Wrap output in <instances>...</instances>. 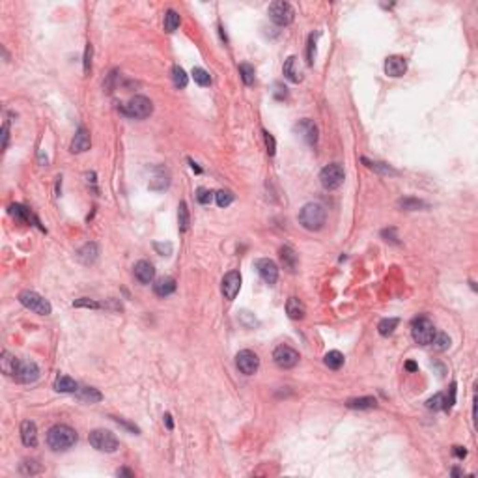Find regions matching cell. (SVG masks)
<instances>
[{
  "mask_svg": "<svg viewBox=\"0 0 478 478\" xmlns=\"http://www.w3.org/2000/svg\"><path fill=\"white\" fill-rule=\"evenodd\" d=\"M77 439H79L77 432L67 424H55L47 432V445H49L51 450L55 452L69 450L71 446H75Z\"/></svg>",
  "mask_w": 478,
  "mask_h": 478,
  "instance_id": "1",
  "label": "cell"
},
{
  "mask_svg": "<svg viewBox=\"0 0 478 478\" xmlns=\"http://www.w3.org/2000/svg\"><path fill=\"white\" fill-rule=\"evenodd\" d=\"M327 219L325 207L318 204V202H310V204H304L299 211V224L303 226L304 230L308 232H318V230L323 228Z\"/></svg>",
  "mask_w": 478,
  "mask_h": 478,
  "instance_id": "2",
  "label": "cell"
},
{
  "mask_svg": "<svg viewBox=\"0 0 478 478\" xmlns=\"http://www.w3.org/2000/svg\"><path fill=\"white\" fill-rule=\"evenodd\" d=\"M88 441L90 445L99 452H107V454H112L119 448V441L116 439V435L109 429H93L88 435Z\"/></svg>",
  "mask_w": 478,
  "mask_h": 478,
  "instance_id": "3",
  "label": "cell"
},
{
  "mask_svg": "<svg viewBox=\"0 0 478 478\" xmlns=\"http://www.w3.org/2000/svg\"><path fill=\"white\" fill-rule=\"evenodd\" d=\"M153 112V103L144 95H135L122 107V114L135 119H144Z\"/></svg>",
  "mask_w": 478,
  "mask_h": 478,
  "instance_id": "4",
  "label": "cell"
},
{
  "mask_svg": "<svg viewBox=\"0 0 478 478\" xmlns=\"http://www.w3.org/2000/svg\"><path fill=\"white\" fill-rule=\"evenodd\" d=\"M19 301H21L22 306H27L28 310H32L34 314L39 316H49L53 312V306L45 297L38 294V292H32V290H25L19 294Z\"/></svg>",
  "mask_w": 478,
  "mask_h": 478,
  "instance_id": "5",
  "label": "cell"
},
{
  "mask_svg": "<svg viewBox=\"0 0 478 478\" xmlns=\"http://www.w3.org/2000/svg\"><path fill=\"white\" fill-rule=\"evenodd\" d=\"M267 15H269V19H271L277 27H288V25H292L294 19H295V10L290 2L278 0V2H273V4L269 6Z\"/></svg>",
  "mask_w": 478,
  "mask_h": 478,
  "instance_id": "6",
  "label": "cell"
},
{
  "mask_svg": "<svg viewBox=\"0 0 478 478\" xmlns=\"http://www.w3.org/2000/svg\"><path fill=\"white\" fill-rule=\"evenodd\" d=\"M411 334H413V340L417 344L428 346L435 337V327L426 316H420V318H415L413 323H411Z\"/></svg>",
  "mask_w": 478,
  "mask_h": 478,
  "instance_id": "7",
  "label": "cell"
},
{
  "mask_svg": "<svg viewBox=\"0 0 478 478\" xmlns=\"http://www.w3.org/2000/svg\"><path fill=\"white\" fill-rule=\"evenodd\" d=\"M344 179H346V172H344L342 164H338V163L327 164L325 169L320 172V181H321V185H323V189H327V190L338 189V187L344 183Z\"/></svg>",
  "mask_w": 478,
  "mask_h": 478,
  "instance_id": "8",
  "label": "cell"
},
{
  "mask_svg": "<svg viewBox=\"0 0 478 478\" xmlns=\"http://www.w3.org/2000/svg\"><path fill=\"white\" fill-rule=\"evenodd\" d=\"M273 361H275V364H277L278 368L290 370V368H294V366H297L299 353L294 348H290V346H284L282 344V346L275 348V351H273Z\"/></svg>",
  "mask_w": 478,
  "mask_h": 478,
  "instance_id": "9",
  "label": "cell"
},
{
  "mask_svg": "<svg viewBox=\"0 0 478 478\" xmlns=\"http://www.w3.org/2000/svg\"><path fill=\"white\" fill-rule=\"evenodd\" d=\"M235 364H237V368L241 374L254 375L256 372H258V368H260V358H258V355H256L254 351L243 349V351H239V353L235 355Z\"/></svg>",
  "mask_w": 478,
  "mask_h": 478,
  "instance_id": "10",
  "label": "cell"
},
{
  "mask_svg": "<svg viewBox=\"0 0 478 478\" xmlns=\"http://www.w3.org/2000/svg\"><path fill=\"white\" fill-rule=\"evenodd\" d=\"M254 266H256L258 275H260V278L266 284L273 286V284L278 280V267L273 260H269V258H260V260H256Z\"/></svg>",
  "mask_w": 478,
  "mask_h": 478,
  "instance_id": "11",
  "label": "cell"
},
{
  "mask_svg": "<svg viewBox=\"0 0 478 478\" xmlns=\"http://www.w3.org/2000/svg\"><path fill=\"white\" fill-rule=\"evenodd\" d=\"M221 290H223V295L228 299V301H234L235 295H237L239 290H241V275H239V271L226 273L223 278V284H221Z\"/></svg>",
  "mask_w": 478,
  "mask_h": 478,
  "instance_id": "12",
  "label": "cell"
},
{
  "mask_svg": "<svg viewBox=\"0 0 478 478\" xmlns=\"http://www.w3.org/2000/svg\"><path fill=\"white\" fill-rule=\"evenodd\" d=\"M39 377V368L38 364L34 361H21L19 368H17V374L13 379L19 381V383H34V381Z\"/></svg>",
  "mask_w": 478,
  "mask_h": 478,
  "instance_id": "13",
  "label": "cell"
},
{
  "mask_svg": "<svg viewBox=\"0 0 478 478\" xmlns=\"http://www.w3.org/2000/svg\"><path fill=\"white\" fill-rule=\"evenodd\" d=\"M408 71V58L400 55H392L387 56L385 60V73L392 79H398V77H403Z\"/></svg>",
  "mask_w": 478,
  "mask_h": 478,
  "instance_id": "14",
  "label": "cell"
},
{
  "mask_svg": "<svg viewBox=\"0 0 478 478\" xmlns=\"http://www.w3.org/2000/svg\"><path fill=\"white\" fill-rule=\"evenodd\" d=\"M295 131L303 136L304 142L310 144V146H314L316 142H318V125H316L312 119H308V118L301 119V122L295 125Z\"/></svg>",
  "mask_w": 478,
  "mask_h": 478,
  "instance_id": "15",
  "label": "cell"
},
{
  "mask_svg": "<svg viewBox=\"0 0 478 478\" xmlns=\"http://www.w3.org/2000/svg\"><path fill=\"white\" fill-rule=\"evenodd\" d=\"M135 278L140 284H152L153 278H155V267H153L152 261L140 260L136 261L135 266Z\"/></svg>",
  "mask_w": 478,
  "mask_h": 478,
  "instance_id": "16",
  "label": "cell"
},
{
  "mask_svg": "<svg viewBox=\"0 0 478 478\" xmlns=\"http://www.w3.org/2000/svg\"><path fill=\"white\" fill-rule=\"evenodd\" d=\"M90 146H92V140H90V133H88L84 127H79L75 133V136H73V140H71V153H82V152H88L90 150Z\"/></svg>",
  "mask_w": 478,
  "mask_h": 478,
  "instance_id": "17",
  "label": "cell"
},
{
  "mask_svg": "<svg viewBox=\"0 0 478 478\" xmlns=\"http://www.w3.org/2000/svg\"><path fill=\"white\" fill-rule=\"evenodd\" d=\"M21 441L28 448H34L38 445V428L32 420H22L21 424Z\"/></svg>",
  "mask_w": 478,
  "mask_h": 478,
  "instance_id": "18",
  "label": "cell"
},
{
  "mask_svg": "<svg viewBox=\"0 0 478 478\" xmlns=\"http://www.w3.org/2000/svg\"><path fill=\"white\" fill-rule=\"evenodd\" d=\"M153 292L159 297H169L176 292V280L172 277H161L153 284Z\"/></svg>",
  "mask_w": 478,
  "mask_h": 478,
  "instance_id": "19",
  "label": "cell"
},
{
  "mask_svg": "<svg viewBox=\"0 0 478 478\" xmlns=\"http://www.w3.org/2000/svg\"><path fill=\"white\" fill-rule=\"evenodd\" d=\"M19 364H21V358H17L15 355H11L10 351H4V353H2L0 366H2V372H4L8 377H15Z\"/></svg>",
  "mask_w": 478,
  "mask_h": 478,
  "instance_id": "20",
  "label": "cell"
},
{
  "mask_svg": "<svg viewBox=\"0 0 478 478\" xmlns=\"http://www.w3.org/2000/svg\"><path fill=\"white\" fill-rule=\"evenodd\" d=\"M98 256H99V249H98V245L95 243H86L81 250H79V252H77L79 261L84 264V266H92L93 261L98 260Z\"/></svg>",
  "mask_w": 478,
  "mask_h": 478,
  "instance_id": "21",
  "label": "cell"
},
{
  "mask_svg": "<svg viewBox=\"0 0 478 478\" xmlns=\"http://www.w3.org/2000/svg\"><path fill=\"white\" fill-rule=\"evenodd\" d=\"M286 314H288L290 320H303L304 314H306L303 301L297 297H290L288 303H286Z\"/></svg>",
  "mask_w": 478,
  "mask_h": 478,
  "instance_id": "22",
  "label": "cell"
},
{
  "mask_svg": "<svg viewBox=\"0 0 478 478\" xmlns=\"http://www.w3.org/2000/svg\"><path fill=\"white\" fill-rule=\"evenodd\" d=\"M284 77L292 82H301L303 79V73H301V67H299L297 56H290L284 64Z\"/></svg>",
  "mask_w": 478,
  "mask_h": 478,
  "instance_id": "23",
  "label": "cell"
},
{
  "mask_svg": "<svg viewBox=\"0 0 478 478\" xmlns=\"http://www.w3.org/2000/svg\"><path fill=\"white\" fill-rule=\"evenodd\" d=\"M55 391L56 392H65V394H73L79 391L75 379H71L69 375H58L55 381Z\"/></svg>",
  "mask_w": 478,
  "mask_h": 478,
  "instance_id": "24",
  "label": "cell"
},
{
  "mask_svg": "<svg viewBox=\"0 0 478 478\" xmlns=\"http://www.w3.org/2000/svg\"><path fill=\"white\" fill-rule=\"evenodd\" d=\"M280 261L284 264V267L288 269V271H295L297 269V261H299V256L297 252H295L292 247H282L280 249Z\"/></svg>",
  "mask_w": 478,
  "mask_h": 478,
  "instance_id": "25",
  "label": "cell"
},
{
  "mask_svg": "<svg viewBox=\"0 0 478 478\" xmlns=\"http://www.w3.org/2000/svg\"><path fill=\"white\" fill-rule=\"evenodd\" d=\"M398 207L403 209V211H418V209H428V204L424 200H418V198L405 196V198H400V200H398Z\"/></svg>",
  "mask_w": 478,
  "mask_h": 478,
  "instance_id": "26",
  "label": "cell"
},
{
  "mask_svg": "<svg viewBox=\"0 0 478 478\" xmlns=\"http://www.w3.org/2000/svg\"><path fill=\"white\" fill-rule=\"evenodd\" d=\"M349 409H374L377 408V400L374 396H361V398H351L346 402Z\"/></svg>",
  "mask_w": 478,
  "mask_h": 478,
  "instance_id": "27",
  "label": "cell"
},
{
  "mask_svg": "<svg viewBox=\"0 0 478 478\" xmlns=\"http://www.w3.org/2000/svg\"><path fill=\"white\" fill-rule=\"evenodd\" d=\"M75 394L81 398L82 402H88V403H98L103 400V394H101L98 389H93V387H82Z\"/></svg>",
  "mask_w": 478,
  "mask_h": 478,
  "instance_id": "28",
  "label": "cell"
},
{
  "mask_svg": "<svg viewBox=\"0 0 478 478\" xmlns=\"http://www.w3.org/2000/svg\"><path fill=\"white\" fill-rule=\"evenodd\" d=\"M323 363H325L327 368L340 370L344 366V355L340 353V351H337V349H332V351H329V353L323 357Z\"/></svg>",
  "mask_w": 478,
  "mask_h": 478,
  "instance_id": "29",
  "label": "cell"
},
{
  "mask_svg": "<svg viewBox=\"0 0 478 478\" xmlns=\"http://www.w3.org/2000/svg\"><path fill=\"white\" fill-rule=\"evenodd\" d=\"M398 323H400V320H398V318H385V320L379 321L377 331H379L381 337H391L392 332L396 331Z\"/></svg>",
  "mask_w": 478,
  "mask_h": 478,
  "instance_id": "30",
  "label": "cell"
},
{
  "mask_svg": "<svg viewBox=\"0 0 478 478\" xmlns=\"http://www.w3.org/2000/svg\"><path fill=\"white\" fill-rule=\"evenodd\" d=\"M178 223H179V232H187L190 224L189 219V209H187V204L185 202H179L178 206Z\"/></svg>",
  "mask_w": 478,
  "mask_h": 478,
  "instance_id": "31",
  "label": "cell"
},
{
  "mask_svg": "<svg viewBox=\"0 0 478 478\" xmlns=\"http://www.w3.org/2000/svg\"><path fill=\"white\" fill-rule=\"evenodd\" d=\"M179 27V13L176 10H169L164 13V30L169 34L176 32Z\"/></svg>",
  "mask_w": 478,
  "mask_h": 478,
  "instance_id": "32",
  "label": "cell"
},
{
  "mask_svg": "<svg viewBox=\"0 0 478 478\" xmlns=\"http://www.w3.org/2000/svg\"><path fill=\"white\" fill-rule=\"evenodd\" d=\"M10 213H11V217H15L17 221H21V223H28V221L32 219V213L28 211L27 207H22L21 204H11Z\"/></svg>",
  "mask_w": 478,
  "mask_h": 478,
  "instance_id": "33",
  "label": "cell"
},
{
  "mask_svg": "<svg viewBox=\"0 0 478 478\" xmlns=\"http://www.w3.org/2000/svg\"><path fill=\"white\" fill-rule=\"evenodd\" d=\"M172 81H174L176 88H185L189 84V77H187L183 67H179V65H174V67H172Z\"/></svg>",
  "mask_w": 478,
  "mask_h": 478,
  "instance_id": "34",
  "label": "cell"
},
{
  "mask_svg": "<svg viewBox=\"0 0 478 478\" xmlns=\"http://www.w3.org/2000/svg\"><path fill=\"white\" fill-rule=\"evenodd\" d=\"M190 75H193L196 84H200V86H209L211 84V77H209V73L204 67H193Z\"/></svg>",
  "mask_w": 478,
  "mask_h": 478,
  "instance_id": "35",
  "label": "cell"
},
{
  "mask_svg": "<svg viewBox=\"0 0 478 478\" xmlns=\"http://www.w3.org/2000/svg\"><path fill=\"white\" fill-rule=\"evenodd\" d=\"M363 161L366 163V166H368V169L377 170L379 174H385V176H396V174H398L396 170L391 169V166H389V164H385V163H375V161H368L366 157H364Z\"/></svg>",
  "mask_w": 478,
  "mask_h": 478,
  "instance_id": "36",
  "label": "cell"
},
{
  "mask_svg": "<svg viewBox=\"0 0 478 478\" xmlns=\"http://www.w3.org/2000/svg\"><path fill=\"white\" fill-rule=\"evenodd\" d=\"M215 202H217L219 207H228L232 202H234V193L226 189H221L215 193Z\"/></svg>",
  "mask_w": 478,
  "mask_h": 478,
  "instance_id": "37",
  "label": "cell"
},
{
  "mask_svg": "<svg viewBox=\"0 0 478 478\" xmlns=\"http://www.w3.org/2000/svg\"><path fill=\"white\" fill-rule=\"evenodd\" d=\"M426 408L432 409V411H441V409H446V396L443 394V392L435 394V396H432L428 402H426Z\"/></svg>",
  "mask_w": 478,
  "mask_h": 478,
  "instance_id": "38",
  "label": "cell"
},
{
  "mask_svg": "<svg viewBox=\"0 0 478 478\" xmlns=\"http://www.w3.org/2000/svg\"><path fill=\"white\" fill-rule=\"evenodd\" d=\"M432 346H434L435 351H445V349L450 348V338L446 337L445 332H435L434 340H432Z\"/></svg>",
  "mask_w": 478,
  "mask_h": 478,
  "instance_id": "39",
  "label": "cell"
},
{
  "mask_svg": "<svg viewBox=\"0 0 478 478\" xmlns=\"http://www.w3.org/2000/svg\"><path fill=\"white\" fill-rule=\"evenodd\" d=\"M239 73H241V79H243V82L247 84V86L254 84V67H252L250 64L239 65Z\"/></svg>",
  "mask_w": 478,
  "mask_h": 478,
  "instance_id": "40",
  "label": "cell"
},
{
  "mask_svg": "<svg viewBox=\"0 0 478 478\" xmlns=\"http://www.w3.org/2000/svg\"><path fill=\"white\" fill-rule=\"evenodd\" d=\"M169 187V176L164 174L163 170H161V174L159 176H155V178L150 181V189H153V190H163V189H166Z\"/></svg>",
  "mask_w": 478,
  "mask_h": 478,
  "instance_id": "41",
  "label": "cell"
},
{
  "mask_svg": "<svg viewBox=\"0 0 478 478\" xmlns=\"http://www.w3.org/2000/svg\"><path fill=\"white\" fill-rule=\"evenodd\" d=\"M213 198H215V193L209 189H204V187H200V189L196 190V200L200 202L202 206H209L213 202Z\"/></svg>",
  "mask_w": 478,
  "mask_h": 478,
  "instance_id": "42",
  "label": "cell"
},
{
  "mask_svg": "<svg viewBox=\"0 0 478 478\" xmlns=\"http://www.w3.org/2000/svg\"><path fill=\"white\" fill-rule=\"evenodd\" d=\"M39 471H41V467L38 465V462L36 460H25V462L21 463V473L22 474H38Z\"/></svg>",
  "mask_w": 478,
  "mask_h": 478,
  "instance_id": "43",
  "label": "cell"
},
{
  "mask_svg": "<svg viewBox=\"0 0 478 478\" xmlns=\"http://www.w3.org/2000/svg\"><path fill=\"white\" fill-rule=\"evenodd\" d=\"M73 306L75 308H99L101 304L99 303H95V301H92V299H88V297H82V299H77V301H73Z\"/></svg>",
  "mask_w": 478,
  "mask_h": 478,
  "instance_id": "44",
  "label": "cell"
},
{
  "mask_svg": "<svg viewBox=\"0 0 478 478\" xmlns=\"http://www.w3.org/2000/svg\"><path fill=\"white\" fill-rule=\"evenodd\" d=\"M264 140H266V148H267V153L269 155H275L277 153V142H275V138H273V135L269 133V131L264 129Z\"/></svg>",
  "mask_w": 478,
  "mask_h": 478,
  "instance_id": "45",
  "label": "cell"
},
{
  "mask_svg": "<svg viewBox=\"0 0 478 478\" xmlns=\"http://www.w3.org/2000/svg\"><path fill=\"white\" fill-rule=\"evenodd\" d=\"M306 62H308V65L314 64V58H316V36L312 34L308 38V49H306Z\"/></svg>",
  "mask_w": 478,
  "mask_h": 478,
  "instance_id": "46",
  "label": "cell"
},
{
  "mask_svg": "<svg viewBox=\"0 0 478 478\" xmlns=\"http://www.w3.org/2000/svg\"><path fill=\"white\" fill-rule=\"evenodd\" d=\"M92 53H93V49H92V43H88L86 45V51H84V73H90V69H92Z\"/></svg>",
  "mask_w": 478,
  "mask_h": 478,
  "instance_id": "47",
  "label": "cell"
},
{
  "mask_svg": "<svg viewBox=\"0 0 478 478\" xmlns=\"http://www.w3.org/2000/svg\"><path fill=\"white\" fill-rule=\"evenodd\" d=\"M153 249L157 250L159 254H163V256H169V254H172V243H159V241H155L153 243Z\"/></svg>",
  "mask_w": 478,
  "mask_h": 478,
  "instance_id": "48",
  "label": "cell"
},
{
  "mask_svg": "<svg viewBox=\"0 0 478 478\" xmlns=\"http://www.w3.org/2000/svg\"><path fill=\"white\" fill-rule=\"evenodd\" d=\"M116 81H118V69H112L110 71L109 79H107V82H105V90H107L109 93L116 88Z\"/></svg>",
  "mask_w": 478,
  "mask_h": 478,
  "instance_id": "49",
  "label": "cell"
},
{
  "mask_svg": "<svg viewBox=\"0 0 478 478\" xmlns=\"http://www.w3.org/2000/svg\"><path fill=\"white\" fill-rule=\"evenodd\" d=\"M8 142H10V125H8V122H4V125H2V148H8Z\"/></svg>",
  "mask_w": 478,
  "mask_h": 478,
  "instance_id": "50",
  "label": "cell"
},
{
  "mask_svg": "<svg viewBox=\"0 0 478 478\" xmlns=\"http://www.w3.org/2000/svg\"><path fill=\"white\" fill-rule=\"evenodd\" d=\"M275 88H277L278 92H275V95H277V99H284L286 95H288V92H286V86H282L280 82H277L275 84Z\"/></svg>",
  "mask_w": 478,
  "mask_h": 478,
  "instance_id": "51",
  "label": "cell"
},
{
  "mask_svg": "<svg viewBox=\"0 0 478 478\" xmlns=\"http://www.w3.org/2000/svg\"><path fill=\"white\" fill-rule=\"evenodd\" d=\"M454 454H456L460 460H463V458L467 456V450H465L463 446H454Z\"/></svg>",
  "mask_w": 478,
  "mask_h": 478,
  "instance_id": "52",
  "label": "cell"
},
{
  "mask_svg": "<svg viewBox=\"0 0 478 478\" xmlns=\"http://www.w3.org/2000/svg\"><path fill=\"white\" fill-rule=\"evenodd\" d=\"M118 476H135V473L133 471H129V469H118Z\"/></svg>",
  "mask_w": 478,
  "mask_h": 478,
  "instance_id": "53",
  "label": "cell"
},
{
  "mask_svg": "<svg viewBox=\"0 0 478 478\" xmlns=\"http://www.w3.org/2000/svg\"><path fill=\"white\" fill-rule=\"evenodd\" d=\"M405 368H408L409 372H417L418 366H417V363H413V361H409V363H405Z\"/></svg>",
  "mask_w": 478,
  "mask_h": 478,
  "instance_id": "54",
  "label": "cell"
},
{
  "mask_svg": "<svg viewBox=\"0 0 478 478\" xmlns=\"http://www.w3.org/2000/svg\"><path fill=\"white\" fill-rule=\"evenodd\" d=\"M164 422H166V428H169V429H172V428H174V424H172V417H170L169 413L164 415Z\"/></svg>",
  "mask_w": 478,
  "mask_h": 478,
  "instance_id": "55",
  "label": "cell"
},
{
  "mask_svg": "<svg viewBox=\"0 0 478 478\" xmlns=\"http://www.w3.org/2000/svg\"><path fill=\"white\" fill-rule=\"evenodd\" d=\"M189 163H190V169L195 170L196 174H200V172H202V169H200V166H198V164L195 163V161H193V159H189Z\"/></svg>",
  "mask_w": 478,
  "mask_h": 478,
  "instance_id": "56",
  "label": "cell"
}]
</instances>
